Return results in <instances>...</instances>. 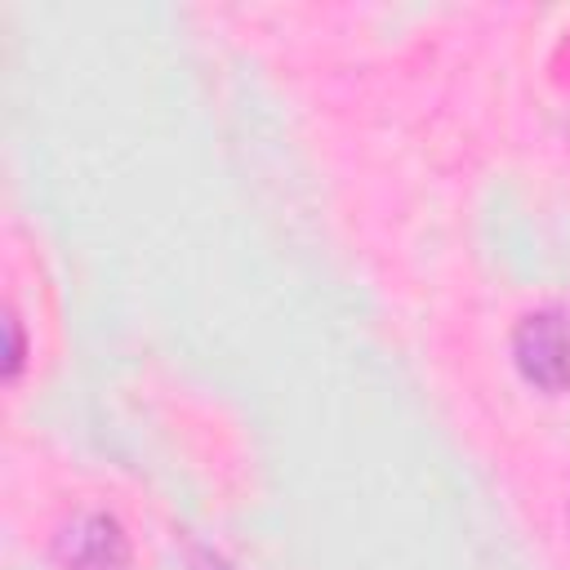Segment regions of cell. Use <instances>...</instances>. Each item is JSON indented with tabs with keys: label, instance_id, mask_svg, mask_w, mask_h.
I'll use <instances>...</instances> for the list:
<instances>
[{
	"label": "cell",
	"instance_id": "1",
	"mask_svg": "<svg viewBox=\"0 0 570 570\" xmlns=\"http://www.w3.org/2000/svg\"><path fill=\"white\" fill-rule=\"evenodd\" d=\"M512 361L539 392H570V312L539 307L512 330Z\"/></svg>",
	"mask_w": 570,
	"mask_h": 570
},
{
	"label": "cell",
	"instance_id": "2",
	"mask_svg": "<svg viewBox=\"0 0 570 570\" xmlns=\"http://www.w3.org/2000/svg\"><path fill=\"white\" fill-rule=\"evenodd\" d=\"M53 557L62 570H125L129 539H125L116 517L80 512L53 534Z\"/></svg>",
	"mask_w": 570,
	"mask_h": 570
},
{
	"label": "cell",
	"instance_id": "3",
	"mask_svg": "<svg viewBox=\"0 0 570 570\" xmlns=\"http://www.w3.org/2000/svg\"><path fill=\"white\" fill-rule=\"evenodd\" d=\"M4 330H9V356H4V379H13V374H18V365H22V334H18V316H13V312L4 316Z\"/></svg>",
	"mask_w": 570,
	"mask_h": 570
},
{
	"label": "cell",
	"instance_id": "4",
	"mask_svg": "<svg viewBox=\"0 0 570 570\" xmlns=\"http://www.w3.org/2000/svg\"><path fill=\"white\" fill-rule=\"evenodd\" d=\"M196 570H236V566L223 561V557H214V552H200V557H196Z\"/></svg>",
	"mask_w": 570,
	"mask_h": 570
}]
</instances>
